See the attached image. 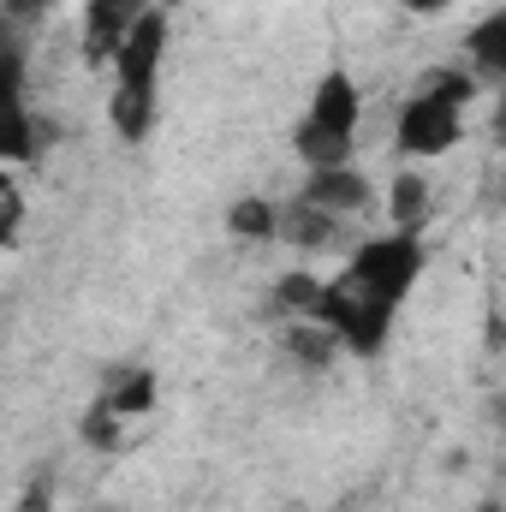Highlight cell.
Returning a JSON list of instances; mask_svg holds the SVG:
<instances>
[{
    "label": "cell",
    "instance_id": "5b68a950",
    "mask_svg": "<svg viewBox=\"0 0 506 512\" xmlns=\"http://www.w3.org/2000/svg\"><path fill=\"white\" fill-rule=\"evenodd\" d=\"M304 203H316V209L346 221V215H364L376 203V185L358 167H322V173H304Z\"/></svg>",
    "mask_w": 506,
    "mask_h": 512
},
{
    "label": "cell",
    "instance_id": "44dd1931",
    "mask_svg": "<svg viewBox=\"0 0 506 512\" xmlns=\"http://www.w3.org/2000/svg\"><path fill=\"white\" fill-rule=\"evenodd\" d=\"M405 12H417V18H429V12H441V6H453V0H399Z\"/></svg>",
    "mask_w": 506,
    "mask_h": 512
},
{
    "label": "cell",
    "instance_id": "ac0fdd59",
    "mask_svg": "<svg viewBox=\"0 0 506 512\" xmlns=\"http://www.w3.org/2000/svg\"><path fill=\"white\" fill-rule=\"evenodd\" d=\"M18 233H24V191H18V173H6L0 179V245L12 251Z\"/></svg>",
    "mask_w": 506,
    "mask_h": 512
},
{
    "label": "cell",
    "instance_id": "7402d4cb",
    "mask_svg": "<svg viewBox=\"0 0 506 512\" xmlns=\"http://www.w3.org/2000/svg\"><path fill=\"white\" fill-rule=\"evenodd\" d=\"M495 417H501V429H506V393H495Z\"/></svg>",
    "mask_w": 506,
    "mask_h": 512
},
{
    "label": "cell",
    "instance_id": "4fadbf2b",
    "mask_svg": "<svg viewBox=\"0 0 506 512\" xmlns=\"http://www.w3.org/2000/svg\"><path fill=\"white\" fill-rule=\"evenodd\" d=\"M155 393H161V382H155V370H143V364H131V370H114L108 382H102V399L120 411V417H149L155 411Z\"/></svg>",
    "mask_w": 506,
    "mask_h": 512
},
{
    "label": "cell",
    "instance_id": "7a4b0ae2",
    "mask_svg": "<svg viewBox=\"0 0 506 512\" xmlns=\"http://www.w3.org/2000/svg\"><path fill=\"white\" fill-rule=\"evenodd\" d=\"M423 268H429V245H423V233H381V239H364L352 262H346V286L364 298V304H376L387 316H399V304L411 298V286L423 280Z\"/></svg>",
    "mask_w": 506,
    "mask_h": 512
},
{
    "label": "cell",
    "instance_id": "d4e9b609",
    "mask_svg": "<svg viewBox=\"0 0 506 512\" xmlns=\"http://www.w3.org/2000/svg\"><path fill=\"white\" fill-rule=\"evenodd\" d=\"M12 512H48V507H12Z\"/></svg>",
    "mask_w": 506,
    "mask_h": 512
},
{
    "label": "cell",
    "instance_id": "9a60e30c",
    "mask_svg": "<svg viewBox=\"0 0 506 512\" xmlns=\"http://www.w3.org/2000/svg\"><path fill=\"white\" fill-rule=\"evenodd\" d=\"M36 149H42V137H36V114L24 108V96H12V108L0 114V161L24 167V161H36Z\"/></svg>",
    "mask_w": 506,
    "mask_h": 512
},
{
    "label": "cell",
    "instance_id": "ffe728a7",
    "mask_svg": "<svg viewBox=\"0 0 506 512\" xmlns=\"http://www.w3.org/2000/svg\"><path fill=\"white\" fill-rule=\"evenodd\" d=\"M489 137H495V149H506V90L495 96V114H489Z\"/></svg>",
    "mask_w": 506,
    "mask_h": 512
},
{
    "label": "cell",
    "instance_id": "cb8c5ba5",
    "mask_svg": "<svg viewBox=\"0 0 506 512\" xmlns=\"http://www.w3.org/2000/svg\"><path fill=\"white\" fill-rule=\"evenodd\" d=\"M155 6H185V0H155Z\"/></svg>",
    "mask_w": 506,
    "mask_h": 512
},
{
    "label": "cell",
    "instance_id": "ba28073f",
    "mask_svg": "<svg viewBox=\"0 0 506 512\" xmlns=\"http://www.w3.org/2000/svg\"><path fill=\"white\" fill-rule=\"evenodd\" d=\"M429 215H435L429 173L399 167V173H393V185H387V221H393L399 233H423V227H429Z\"/></svg>",
    "mask_w": 506,
    "mask_h": 512
},
{
    "label": "cell",
    "instance_id": "9c48e42d",
    "mask_svg": "<svg viewBox=\"0 0 506 512\" xmlns=\"http://www.w3.org/2000/svg\"><path fill=\"white\" fill-rule=\"evenodd\" d=\"M292 155H298L310 173H322V167H352L358 137H352V131H328V126H316V120H298V126H292Z\"/></svg>",
    "mask_w": 506,
    "mask_h": 512
},
{
    "label": "cell",
    "instance_id": "2e32d148",
    "mask_svg": "<svg viewBox=\"0 0 506 512\" xmlns=\"http://www.w3.org/2000/svg\"><path fill=\"white\" fill-rule=\"evenodd\" d=\"M227 233L233 239H280V203L268 197H239L227 209Z\"/></svg>",
    "mask_w": 506,
    "mask_h": 512
},
{
    "label": "cell",
    "instance_id": "603a6c76",
    "mask_svg": "<svg viewBox=\"0 0 506 512\" xmlns=\"http://www.w3.org/2000/svg\"><path fill=\"white\" fill-rule=\"evenodd\" d=\"M477 512H501V501H483V507H477Z\"/></svg>",
    "mask_w": 506,
    "mask_h": 512
},
{
    "label": "cell",
    "instance_id": "8fae6325",
    "mask_svg": "<svg viewBox=\"0 0 506 512\" xmlns=\"http://www.w3.org/2000/svg\"><path fill=\"white\" fill-rule=\"evenodd\" d=\"M280 239L292 245V251H328L334 239H340V215H328V209H316V203H286L280 209Z\"/></svg>",
    "mask_w": 506,
    "mask_h": 512
},
{
    "label": "cell",
    "instance_id": "d6986e66",
    "mask_svg": "<svg viewBox=\"0 0 506 512\" xmlns=\"http://www.w3.org/2000/svg\"><path fill=\"white\" fill-rule=\"evenodd\" d=\"M60 0H0V12L12 18V24H30V18H42V12H54Z\"/></svg>",
    "mask_w": 506,
    "mask_h": 512
},
{
    "label": "cell",
    "instance_id": "7c38bea8",
    "mask_svg": "<svg viewBox=\"0 0 506 512\" xmlns=\"http://www.w3.org/2000/svg\"><path fill=\"white\" fill-rule=\"evenodd\" d=\"M316 298H322V274L292 268V274H280V280L268 286V316H280V322H310V316H316Z\"/></svg>",
    "mask_w": 506,
    "mask_h": 512
},
{
    "label": "cell",
    "instance_id": "3957f363",
    "mask_svg": "<svg viewBox=\"0 0 506 512\" xmlns=\"http://www.w3.org/2000/svg\"><path fill=\"white\" fill-rule=\"evenodd\" d=\"M167 36H173L167 6H149V12L137 18V30L126 36V48L114 54V84H120V90H155V84H161Z\"/></svg>",
    "mask_w": 506,
    "mask_h": 512
},
{
    "label": "cell",
    "instance_id": "30bf717a",
    "mask_svg": "<svg viewBox=\"0 0 506 512\" xmlns=\"http://www.w3.org/2000/svg\"><path fill=\"white\" fill-rule=\"evenodd\" d=\"M465 60H471L477 78H489V84L506 90V6H495L489 18H477L465 30Z\"/></svg>",
    "mask_w": 506,
    "mask_h": 512
},
{
    "label": "cell",
    "instance_id": "52a82bcc",
    "mask_svg": "<svg viewBox=\"0 0 506 512\" xmlns=\"http://www.w3.org/2000/svg\"><path fill=\"white\" fill-rule=\"evenodd\" d=\"M280 352H286V364H298L304 376H328V370L346 358V340H340L334 328H322V322H286Z\"/></svg>",
    "mask_w": 506,
    "mask_h": 512
},
{
    "label": "cell",
    "instance_id": "6da1fadb",
    "mask_svg": "<svg viewBox=\"0 0 506 512\" xmlns=\"http://www.w3.org/2000/svg\"><path fill=\"white\" fill-rule=\"evenodd\" d=\"M471 102H477V72H471V66L429 72V78L399 102L393 149L411 155V161H435V155L459 149V137H465V108H471Z\"/></svg>",
    "mask_w": 506,
    "mask_h": 512
},
{
    "label": "cell",
    "instance_id": "277c9868",
    "mask_svg": "<svg viewBox=\"0 0 506 512\" xmlns=\"http://www.w3.org/2000/svg\"><path fill=\"white\" fill-rule=\"evenodd\" d=\"M149 6H155V0H90V6H84V36H78L84 60H90V66H114V54L126 48V36L137 30V18H143Z\"/></svg>",
    "mask_w": 506,
    "mask_h": 512
},
{
    "label": "cell",
    "instance_id": "e0dca14e",
    "mask_svg": "<svg viewBox=\"0 0 506 512\" xmlns=\"http://www.w3.org/2000/svg\"><path fill=\"white\" fill-rule=\"evenodd\" d=\"M120 423H126V417H120V411H114V405H108V399L96 393V399H90V411L78 417V435H84L90 447H102V453H120V447H126Z\"/></svg>",
    "mask_w": 506,
    "mask_h": 512
},
{
    "label": "cell",
    "instance_id": "8992f818",
    "mask_svg": "<svg viewBox=\"0 0 506 512\" xmlns=\"http://www.w3.org/2000/svg\"><path fill=\"white\" fill-rule=\"evenodd\" d=\"M304 120H316V126H328V131H352V137H358V120H364V90H358V78L340 72V66L322 72L316 90H310Z\"/></svg>",
    "mask_w": 506,
    "mask_h": 512
},
{
    "label": "cell",
    "instance_id": "5bb4252c",
    "mask_svg": "<svg viewBox=\"0 0 506 512\" xmlns=\"http://www.w3.org/2000/svg\"><path fill=\"white\" fill-rule=\"evenodd\" d=\"M155 90H120L114 84V96H108V126L120 143H143L149 131H155Z\"/></svg>",
    "mask_w": 506,
    "mask_h": 512
}]
</instances>
